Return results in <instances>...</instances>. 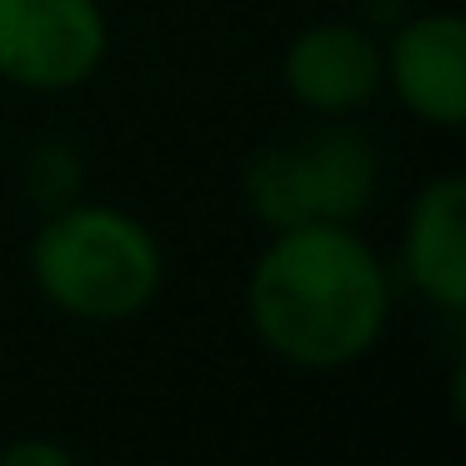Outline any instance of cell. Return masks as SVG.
<instances>
[{"mask_svg":"<svg viewBox=\"0 0 466 466\" xmlns=\"http://www.w3.org/2000/svg\"><path fill=\"white\" fill-rule=\"evenodd\" d=\"M111 51L101 0H0V81L66 96L96 81Z\"/></svg>","mask_w":466,"mask_h":466,"instance_id":"277c9868","label":"cell"},{"mask_svg":"<svg viewBox=\"0 0 466 466\" xmlns=\"http://www.w3.org/2000/svg\"><path fill=\"white\" fill-rule=\"evenodd\" d=\"M0 466H81V461L56 436H15V441L0 446Z\"/></svg>","mask_w":466,"mask_h":466,"instance_id":"9c48e42d","label":"cell"},{"mask_svg":"<svg viewBox=\"0 0 466 466\" xmlns=\"http://www.w3.org/2000/svg\"><path fill=\"white\" fill-rule=\"evenodd\" d=\"M25 266L41 301L71 321H131L166 286V251L156 231L106 201L46 211Z\"/></svg>","mask_w":466,"mask_h":466,"instance_id":"7a4b0ae2","label":"cell"},{"mask_svg":"<svg viewBox=\"0 0 466 466\" xmlns=\"http://www.w3.org/2000/svg\"><path fill=\"white\" fill-rule=\"evenodd\" d=\"M381 191V151L351 121H321L296 141L261 146L241 166V201L266 231L286 226H361Z\"/></svg>","mask_w":466,"mask_h":466,"instance_id":"3957f363","label":"cell"},{"mask_svg":"<svg viewBox=\"0 0 466 466\" xmlns=\"http://www.w3.org/2000/svg\"><path fill=\"white\" fill-rule=\"evenodd\" d=\"M281 86L316 121H351L386 91L381 41L356 21H316L286 41Z\"/></svg>","mask_w":466,"mask_h":466,"instance_id":"5b68a950","label":"cell"},{"mask_svg":"<svg viewBox=\"0 0 466 466\" xmlns=\"http://www.w3.org/2000/svg\"><path fill=\"white\" fill-rule=\"evenodd\" d=\"M401 276L446 316L466 311V181H426L401 221Z\"/></svg>","mask_w":466,"mask_h":466,"instance_id":"52a82bcc","label":"cell"},{"mask_svg":"<svg viewBox=\"0 0 466 466\" xmlns=\"http://www.w3.org/2000/svg\"><path fill=\"white\" fill-rule=\"evenodd\" d=\"M251 336L296 371H341L376 351L391 321V276L361 226H286L246 271Z\"/></svg>","mask_w":466,"mask_h":466,"instance_id":"6da1fadb","label":"cell"},{"mask_svg":"<svg viewBox=\"0 0 466 466\" xmlns=\"http://www.w3.org/2000/svg\"><path fill=\"white\" fill-rule=\"evenodd\" d=\"M381 76L411 121L456 131L466 121V25L456 11H421L381 46Z\"/></svg>","mask_w":466,"mask_h":466,"instance_id":"8992f818","label":"cell"},{"mask_svg":"<svg viewBox=\"0 0 466 466\" xmlns=\"http://www.w3.org/2000/svg\"><path fill=\"white\" fill-rule=\"evenodd\" d=\"M86 186V161L71 141H41L25 156V196H31L41 211H61V206L81 201Z\"/></svg>","mask_w":466,"mask_h":466,"instance_id":"ba28073f","label":"cell"}]
</instances>
